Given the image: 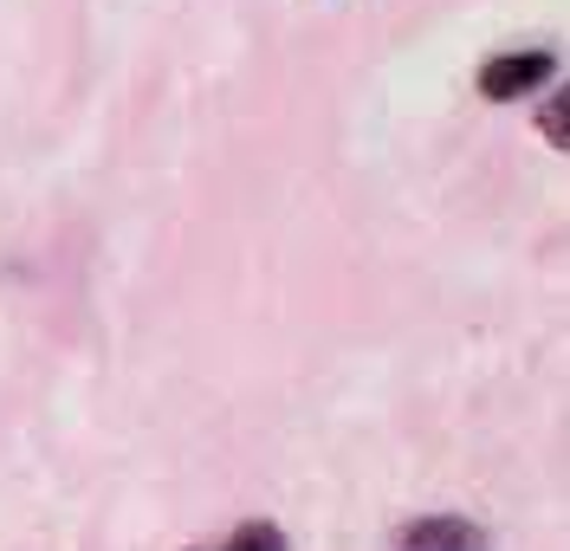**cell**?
<instances>
[{"label":"cell","mask_w":570,"mask_h":551,"mask_svg":"<svg viewBox=\"0 0 570 551\" xmlns=\"http://www.w3.org/2000/svg\"><path fill=\"white\" fill-rule=\"evenodd\" d=\"M395 551H493V532L466 513H422L395 532Z\"/></svg>","instance_id":"obj_1"},{"label":"cell","mask_w":570,"mask_h":551,"mask_svg":"<svg viewBox=\"0 0 570 551\" xmlns=\"http://www.w3.org/2000/svg\"><path fill=\"white\" fill-rule=\"evenodd\" d=\"M544 78H558V59L551 52H499L480 66V98H493V105H512V98H532Z\"/></svg>","instance_id":"obj_2"},{"label":"cell","mask_w":570,"mask_h":551,"mask_svg":"<svg viewBox=\"0 0 570 551\" xmlns=\"http://www.w3.org/2000/svg\"><path fill=\"white\" fill-rule=\"evenodd\" d=\"M188 551H285V532L273 519H240L227 539H208V545H188Z\"/></svg>","instance_id":"obj_3"},{"label":"cell","mask_w":570,"mask_h":551,"mask_svg":"<svg viewBox=\"0 0 570 551\" xmlns=\"http://www.w3.org/2000/svg\"><path fill=\"white\" fill-rule=\"evenodd\" d=\"M570 91H558V98H551V105L538 110V130H544V137H551V149H570Z\"/></svg>","instance_id":"obj_4"}]
</instances>
